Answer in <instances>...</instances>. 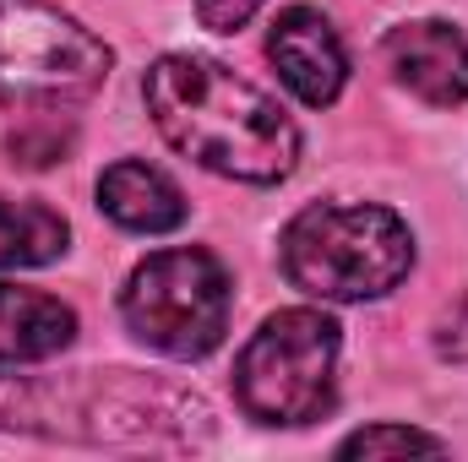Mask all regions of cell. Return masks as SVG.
Masks as SVG:
<instances>
[{
  "label": "cell",
  "instance_id": "2",
  "mask_svg": "<svg viewBox=\"0 0 468 462\" xmlns=\"http://www.w3.org/2000/svg\"><path fill=\"white\" fill-rule=\"evenodd\" d=\"M414 267V234L398 213L365 202L305 207L283 229V272L316 299H381Z\"/></svg>",
  "mask_w": 468,
  "mask_h": 462
},
{
  "label": "cell",
  "instance_id": "11",
  "mask_svg": "<svg viewBox=\"0 0 468 462\" xmlns=\"http://www.w3.org/2000/svg\"><path fill=\"white\" fill-rule=\"evenodd\" d=\"M55 115H60V110H38L27 125L11 131V142H5L11 163H22V169H49V163H60V158L71 152V131Z\"/></svg>",
  "mask_w": 468,
  "mask_h": 462
},
{
  "label": "cell",
  "instance_id": "7",
  "mask_svg": "<svg viewBox=\"0 0 468 462\" xmlns=\"http://www.w3.org/2000/svg\"><path fill=\"white\" fill-rule=\"evenodd\" d=\"M387 71L425 104L452 110L468 99V33L452 22H403L387 33Z\"/></svg>",
  "mask_w": 468,
  "mask_h": 462
},
{
  "label": "cell",
  "instance_id": "4",
  "mask_svg": "<svg viewBox=\"0 0 468 462\" xmlns=\"http://www.w3.org/2000/svg\"><path fill=\"white\" fill-rule=\"evenodd\" d=\"M338 327L322 310H278L239 348L234 397L261 425H311L333 408Z\"/></svg>",
  "mask_w": 468,
  "mask_h": 462
},
{
  "label": "cell",
  "instance_id": "14",
  "mask_svg": "<svg viewBox=\"0 0 468 462\" xmlns=\"http://www.w3.org/2000/svg\"><path fill=\"white\" fill-rule=\"evenodd\" d=\"M256 5H261V0H197V16H202V27H213V33H239V27L256 16Z\"/></svg>",
  "mask_w": 468,
  "mask_h": 462
},
{
  "label": "cell",
  "instance_id": "1",
  "mask_svg": "<svg viewBox=\"0 0 468 462\" xmlns=\"http://www.w3.org/2000/svg\"><path fill=\"white\" fill-rule=\"evenodd\" d=\"M164 142L213 174L278 185L300 158V131L261 88L202 55H164L142 82Z\"/></svg>",
  "mask_w": 468,
  "mask_h": 462
},
{
  "label": "cell",
  "instance_id": "6",
  "mask_svg": "<svg viewBox=\"0 0 468 462\" xmlns=\"http://www.w3.org/2000/svg\"><path fill=\"white\" fill-rule=\"evenodd\" d=\"M267 55L278 66V77L311 104V110H327L338 93H344V77H349V55L338 44V27L311 11V5H289L272 33H267Z\"/></svg>",
  "mask_w": 468,
  "mask_h": 462
},
{
  "label": "cell",
  "instance_id": "13",
  "mask_svg": "<svg viewBox=\"0 0 468 462\" xmlns=\"http://www.w3.org/2000/svg\"><path fill=\"white\" fill-rule=\"evenodd\" d=\"M436 348H441V359L468 364V294H458L452 310L441 316V327H436Z\"/></svg>",
  "mask_w": 468,
  "mask_h": 462
},
{
  "label": "cell",
  "instance_id": "3",
  "mask_svg": "<svg viewBox=\"0 0 468 462\" xmlns=\"http://www.w3.org/2000/svg\"><path fill=\"white\" fill-rule=\"evenodd\" d=\"M110 44L55 0H0V104L66 110L104 88Z\"/></svg>",
  "mask_w": 468,
  "mask_h": 462
},
{
  "label": "cell",
  "instance_id": "9",
  "mask_svg": "<svg viewBox=\"0 0 468 462\" xmlns=\"http://www.w3.org/2000/svg\"><path fill=\"white\" fill-rule=\"evenodd\" d=\"M99 207L131 234H169L186 224V196L147 163L125 158L115 169H104L99 180Z\"/></svg>",
  "mask_w": 468,
  "mask_h": 462
},
{
  "label": "cell",
  "instance_id": "8",
  "mask_svg": "<svg viewBox=\"0 0 468 462\" xmlns=\"http://www.w3.org/2000/svg\"><path fill=\"white\" fill-rule=\"evenodd\" d=\"M71 338H77L71 305H60L55 294H38V289L0 283V359L5 364L55 359L60 348H71Z\"/></svg>",
  "mask_w": 468,
  "mask_h": 462
},
{
  "label": "cell",
  "instance_id": "12",
  "mask_svg": "<svg viewBox=\"0 0 468 462\" xmlns=\"http://www.w3.org/2000/svg\"><path fill=\"white\" fill-rule=\"evenodd\" d=\"M338 457H447V441L409 430V425H376V430L349 436L338 446Z\"/></svg>",
  "mask_w": 468,
  "mask_h": 462
},
{
  "label": "cell",
  "instance_id": "5",
  "mask_svg": "<svg viewBox=\"0 0 468 462\" xmlns=\"http://www.w3.org/2000/svg\"><path fill=\"white\" fill-rule=\"evenodd\" d=\"M229 272L218 267V256L191 250V245L147 256L120 294L125 327L169 359L213 353L229 332Z\"/></svg>",
  "mask_w": 468,
  "mask_h": 462
},
{
  "label": "cell",
  "instance_id": "10",
  "mask_svg": "<svg viewBox=\"0 0 468 462\" xmlns=\"http://www.w3.org/2000/svg\"><path fill=\"white\" fill-rule=\"evenodd\" d=\"M66 218L44 202H5L0 196V267H44L66 250Z\"/></svg>",
  "mask_w": 468,
  "mask_h": 462
}]
</instances>
